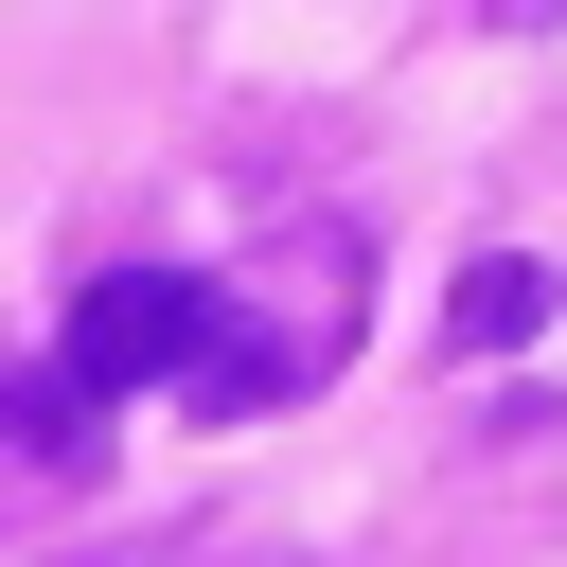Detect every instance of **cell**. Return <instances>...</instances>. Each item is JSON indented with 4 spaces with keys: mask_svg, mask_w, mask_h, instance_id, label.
I'll list each match as a JSON object with an SVG mask.
<instances>
[{
    "mask_svg": "<svg viewBox=\"0 0 567 567\" xmlns=\"http://www.w3.org/2000/svg\"><path fill=\"white\" fill-rule=\"evenodd\" d=\"M124 567H195V549H124Z\"/></svg>",
    "mask_w": 567,
    "mask_h": 567,
    "instance_id": "obj_4",
    "label": "cell"
},
{
    "mask_svg": "<svg viewBox=\"0 0 567 567\" xmlns=\"http://www.w3.org/2000/svg\"><path fill=\"white\" fill-rule=\"evenodd\" d=\"M89 425H106V408H89L71 372H18V390H0V443H35V461H89Z\"/></svg>",
    "mask_w": 567,
    "mask_h": 567,
    "instance_id": "obj_3",
    "label": "cell"
},
{
    "mask_svg": "<svg viewBox=\"0 0 567 567\" xmlns=\"http://www.w3.org/2000/svg\"><path fill=\"white\" fill-rule=\"evenodd\" d=\"M532 319H549V266H532V248H478V266H461V301H443V337H461V354H514Z\"/></svg>",
    "mask_w": 567,
    "mask_h": 567,
    "instance_id": "obj_2",
    "label": "cell"
},
{
    "mask_svg": "<svg viewBox=\"0 0 567 567\" xmlns=\"http://www.w3.org/2000/svg\"><path fill=\"white\" fill-rule=\"evenodd\" d=\"M213 301H230V284H195V266H106V284L71 301V354H53V372H71L89 408H124V390H177V372L213 354Z\"/></svg>",
    "mask_w": 567,
    "mask_h": 567,
    "instance_id": "obj_1",
    "label": "cell"
}]
</instances>
